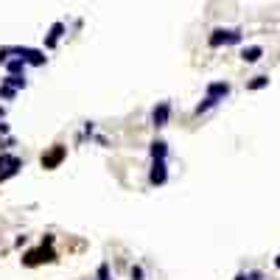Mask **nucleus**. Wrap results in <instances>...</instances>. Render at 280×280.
Returning a JSON list of instances; mask_svg holds the SVG:
<instances>
[{
  "mask_svg": "<svg viewBox=\"0 0 280 280\" xmlns=\"http://www.w3.org/2000/svg\"><path fill=\"white\" fill-rule=\"evenodd\" d=\"M20 261H23L26 269H36V266H42V263H56L59 255H56V249H51L48 244H39L36 249H28Z\"/></svg>",
  "mask_w": 280,
  "mask_h": 280,
  "instance_id": "nucleus-1",
  "label": "nucleus"
},
{
  "mask_svg": "<svg viewBox=\"0 0 280 280\" xmlns=\"http://www.w3.org/2000/svg\"><path fill=\"white\" fill-rule=\"evenodd\" d=\"M65 160H68V146H65V143H53V146H48V149L42 151L39 166H42L45 171H56Z\"/></svg>",
  "mask_w": 280,
  "mask_h": 280,
  "instance_id": "nucleus-2",
  "label": "nucleus"
},
{
  "mask_svg": "<svg viewBox=\"0 0 280 280\" xmlns=\"http://www.w3.org/2000/svg\"><path fill=\"white\" fill-rule=\"evenodd\" d=\"M23 157H17V154H11V151H0V182H6V179H11V176H17L20 171H23Z\"/></svg>",
  "mask_w": 280,
  "mask_h": 280,
  "instance_id": "nucleus-3",
  "label": "nucleus"
},
{
  "mask_svg": "<svg viewBox=\"0 0 280 280\" xmlns=\"http://www.w3.org/2000/svg\"><path fill=\"white\" fill-rule=\"evenodd\" d=\"M171 112H174V104L171 101H157V104L151 106V115H149V123L154 129H166L168 123H171Z\"/></svg>",
  "mask_w": 280,
  "mask_h": 280,
  "instance_id": "nucleus-4",
  "label": "nucleus"
},
{
  "mask_svg": "<svg viewBox=\"0 0 280 280\" xmlns=\"http://www.w3.org/2000/svg\"><path fill=\"white\" fill-rule=\"evenodd\" d=\"M168 176H171V171H168V160H151L149 174H146V182H149L151 188H163V185H168Z\"/></svg>",
  "mask_w": 280,
  "mask_h": 280,
  "instance_id": "nucleus-5",
  "label": "nucleus"
},
{
  "mask_svg": "<svg viewBox=\"0 0 280 280\" xmlns=\"http://www.w3.org/2000/svg\"><path fill=\"white\" fill-rule=\"evenodd\" d=\"M20 59H26L28 68H45L48 65V56H45L42 48H28V45H20Z\"/></svg>",
  "mask_w": 280,
  "mask_h": 280,
  "instance_id": "nucleus-6",
  "label": "nucleus"
},
{
  "mask_svg": "<svg viewBox=\"0 0 280 280\" xmlns=\"http://www.w3.org/2000/svg\"><path fill=\"white\" fill-rule=\"evenodd\" d=\"M230 93H233V84L230 81H210L208 87H205V96L213 98V101H224V98H230Z\"/></svg>",
  "mask_w": 280,
  "mask_h": 280,
  "instance_id": "nucleus-7",
  "label": "nucleus"
},
{
  "mask_svg": "<svg viewBox=\"0 0 280 280\" xmlns=\"http://www.w3.org/2000/svg\"><path fill=\"white\" fill-rule=\"evenodd\" d=\"M68 34V26L62 23V20H56L51 28H48V34H45V51H53L56 45H59V39Z\"/></svg>",
  "mask_w": 280,
  "mask_h": 280,
  "instance_id": "nucleus-8",
  "label": "nucleus"
},
{
  "mask_svg": "<svg viewBox=\"0 0 280 280\" xmlns=\"http://www.w3.org/2000/svg\"><path fill=\"white\" fill-rule=\"evenodd\" d=\"M168 154H171V146H168L163 138H154L149 143V157L151 160H168Z\"/></svg>",
  "mask_w": 280,
  "mask_h": 280,
  "instance_id": "nucleus-9",
  "label": "nucleus"
},
{
  "mask_svg": "<svg viewBox=\"0 0 280 280\" xmlns=\"http://www.w3.org/2000/svg\"><path fill=\"white\" fill-rule=\"evenodd\" d=\"M227 36H230V28H213L210 36H208V48H210V51L224 48V45H227Z\"/></svg>",
  "mask_w": 280,
  "mask_h": 280,
  "instance_id": "nucleus-10",
  "label": "nucleus"
},
{
  "mask_svg": "<svg viewBox=\"0 0 280 280\" xmlns=\"http://www.w3.org/2000/svg\"><path fill=\"white\" fill-rule=\"evenodd\" d=\"M263 59V45H244L241 48V62L244 65H255Z\"/></svg>",
  "mask_w": 280,
  "mask_h": 280,
  "instance_id": "nucleus-11",
  "label": "nucleus"
},
{
  "mask_svg": "<svg viewBox=\"0 0 280 280\" xmlns=\"http://www.w3.org/2000/svg\"><path fill=\"white\" fill-rule=\"evenodd\" d=\"M3 70H6L9 76H26L28 65H26V59H20V56H14V59H9L6 65H3Z\"/></svg>",
  "mask_w": 280,
  "mask_h": 280,
  "instance_id": "nucleus-12",
  "label": "nucleus"
},
{
  "mask_svg": "<svg viewBox=\"0 0 280 280\" xmlns=\"http://www.w3.org/2000/svg\"><path fill=\"white\" fill-rule=\"evenodd\" d=\"M269 76H266V73H258V76H252V79L246 81V90H249V93H258V90H266L269 87Z\"/></svg>",
  "mask_w": 280,
  "mask_h": 280,
  "instance_id": "nucleus-13",
  "label": "nucleus"
},
{
  "mask_svg": "<svg viewBox=\"0 0 280 280\" xmlns=\"http://www.w3.org/2000/svg\"><path fill=\"white\" fill-rule=\"evenodd\" d=\"M216 106H219V101H213V98L205 96V98L199 101V104L193 106V118H202V115H208L210 109H216Z\"/></svg>",
  "mask_w": 280,
  "mask_h": 280,
  "instance_id": "nucleus-14",
  "label": "nucleus"
},
{
  "mask_svg": "<svg viewBox=\"0 0 280 280\" xmlns=\"http://www.w3.org/2000/svg\"><path fill=\"white\" fill-rule=\"evenodd\" d=\"M0 84H9V87H14L20 93V90L28 87V79H26V76H9V73H6V76L0 79Z\"/></svg>",
  "mask_w": 280,
  "mask_h": 280,
  "instance_id": "nucleus-15",
  "label": "nucleus"
},
{
  "mask_svg": "<svg viewBox=\"0 0 280 280\" xmlns=\"http://www.w3.org/2000/svg\"><path fill=\"white\" fill-rule=\"evenodd\" d=\"M129 280H146V266H143V263H132L129 266Z\"/></svg>",
  "mask_w": 280,
  "mask_h": 280,
  "instance_id": "nucleus-16",
  "label": "nucleus"
},
{
  "mask_svg": "<svg viewBox=\"0 0 280 280\" xmlns=\"http://www.w3.org/2000/svg\"><path fill=\"white\" fill-rule=\"evenodd\" d=\"M96 280H112V272H109V263H98V269H96Z\"/></svg>",
  "mask_w": 280,
  "mask_h": 280,
  "instance_id": "nucleus-17",
  "label": "nucleus"
},
{
  "mask_svg": "<svg viewBox=\"0 0 280 280\" xmlns=\"http://www.w3.org/2000/svg\"><path fill=\"white\" fill-rule=\"evenodd\" d=\"M241 42H244V31H241V28H230L227 45H241Z\"/></svg>",
  "mask_w": 280,
  "mask_h": 280,
  "instance_id": "nucleus-18",
  "label": "nucleus"
},
{
  "mask_svg": "<svg viewBox=\"0 0 280 280\" xmlns=\"http://www.w3.org/2000/svg\"><path fill=\"white\" fill-rule=\"evenodd\" d=\"M0 98H3V101H14V98H17V90L9 87V84H0Z\"/></svg>",
  "mask_w": 280,
  "mask_h": 280,
  "instance_id": "nucleus-19",
  "label": "nucleus"
},
{
  "mask_svg": "<svg viewBox=\"0 0 280 280\" xmlns=\"http://www.w3.org/2000/svg\"><path fill=\"white\" fill-rule=\"evenodd\" d=\"M81 135H84V138H93V135H96V121H84V126H81Z\"/></svg>",
  "mask_w": 280,
  "mask_h": 280,
  "instance_id": "nucleus-20",
  "label": "nucleus"
},
{
  "mask_svg": "<svg viewBox=\"0 0 280 280\" xmlns=\"http://www.w3.org/2000/svg\"><path fill=\"white\" fill-rule=\"evenodd\" d=\"M14 146H17V143H14V138H3V140H0V151H11Z\"/></svg>",
  "mask_w": 280,
  "mask_h": 280,
  "instance_id": "nucleus-21",
  "label": "nucleus"
},
{
  "mask_svg": "<svg viewBox=\"0 0 280 280\" xmlns=\"http://www.w3.org/2000/svg\"><path fill=\"white\" fill-rule=\"evenodd\" d=\"M246 275H249V280H266V272L263 269H246Z\"/></svg>",
  "mask_w": 280,
  "mask_h": 280,
  "instance_id": "nucleus-22",
  "label": "nucleus"
},
{
  "mask_svg": "<svg viewBox=\"0 0 280 280\" xmlns=\"http://www.w3.org/2000/svg\"><path fill=\"white\" fill-rule=\"evenodd\" d=\"M93 140H96L98 146H104V149L109 146V138H106V135H93Z\"/></svg>",
  "mask_w": 280,
  "mask_h": 280,
  "instance_id": "nucleus-23",
  "label": "nucleus"
},
{
  "mask_svg": "<svg viewBox=\"0 0 280 280\" xmlns=\"http://www.w3.org/2000/svg\"><path fill=\"white\" fill-rule=\"evenodd\" d=\"M26 244H28V236H17V238H14V249H23Z\"/></svg>",
  "mask_w": 280,
  "mask_h": 280,
  "instance_id": "nucleus-24",
  "label": "nucleus"
},
{
  "mask_svg": "<svg viewBox=\"0 0 280 280\" xmlns=\"http://www.w3.org/2000/svg\"><path fill=\"white\" fill-rule=\"evenodd\" d=\"M9 132H11V126H9V123H6V121H0V138H6Z\"/></svg>",
  "mask_w": 280,
  "mask_h": 280,
  "instance_id": "nucleus-25",
  "label": "nucleus"
},
{
  "mask_svg": "<svg viewBox=\"0 0 280 280\" xmlns=\"http://www.w3.org/2000/svg\"><path fill=\"white\" fill-rule=\"evenodd\" d=\"M233 280H249V275H246V272H238V275H236Z\"/></svg>",
  "mask_w": 280,
  "mask_h": 280,
  "instance_id": "nucleus-26",
  "label": "nucleus"
},
{
  "mask_svg": "<svg viewBox=\"0 0 280 280\" xmlns=\"http://www.w3.org/2000/svg\"><path fill=\"white\" fill-rule=\"evenodd\" d=\"M0 121H6V106L0 104Z\"/></svg>",
  "mask_w": 280,
  "mask_h": 280,
  "instance_id": "nucleus-27",
  "label": "nucleus"
},
{
  "mask_svg": "<svg viewBox=\"0 0 280 280\" xmlns=\"http://www.w3.org/2000/svg\"><path fill=\"white\" fill-rule=\"evenodd\" d=\"M275 269H280V252L275 255Z\"/></svg>",
  "mask_w": 280,
  "mask_h": 280,
  "instance_id": "nucleus-28",
  "label": "nucleus"
}]
</instances>
